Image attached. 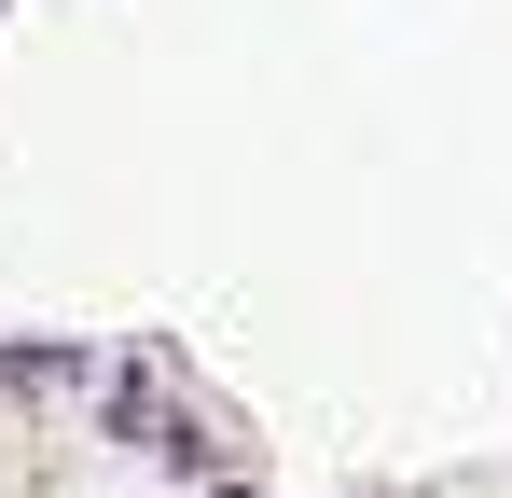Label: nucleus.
Instances as JSON below:
<instances>
[{"label":"nucleus","mask_w":512,"mask_h":498,"mask_svg":"<svg viewBox=\"0 0 512 498\" xmlns=\"http://www.w3.org/2000/svg\"><path fill=\"white\" fill-rule=\"evenodd\" d=\"M84 346H0V388H70Z\"/></svg>","instance_id":"nucleus-1"},{"label":"nucleus","mask_w":512,"mask_h":498,"mask_svg":"<svg viewBox=\"0 0 512 498\" xmlns=\"http://www.w3.org/2000/svg\"><path fill=\"white\" fill-rule=\"evenodd\" d=\"M208 498H263V485H208Z\"/></svg>","instance_id":"nucleus-2"}]
</instances>
